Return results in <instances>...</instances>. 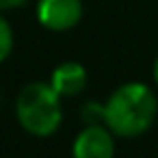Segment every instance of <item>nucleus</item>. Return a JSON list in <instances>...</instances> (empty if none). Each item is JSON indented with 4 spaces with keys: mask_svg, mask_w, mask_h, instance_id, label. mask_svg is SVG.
Here are the masks:
<instances>
[{
    "mask_svg": "<svg viewBox=\"0 0 158 158\" xmlns=\"http://www.w3.org/2000/svg\"><path fill=\"white\" fill-rule=\"evenodd\" d=\"M156 113L158 100L152 87L145 82H126L108 95L104 104V123L113 134L134 139L152 128Z\"/></svg>",
    "mask_w": 158,
    "mask_h": 158,
    "instance_id": "f257e3e1",
    "label": "nucleus"
},
{
    "mask_svg": "<svg viewBox=\"0 0 158 158\" xmlns=\"http://www.w3.org/2000/svg\"><path fill=\"white\" fill-rule=\"evenodd\" d=\"M18 123L33 136H50L63 121L61 95L50 82H28L15 100Z\"/></svg>",
    "mask_w": 158,
    "mask_h": 158,
    "instance_id": "f03ea898",
    "label": "nucleus"
},
{
    "mask_svg": "<svg viewBox=\"0 0 158 158\" xmlns=\"http://www.w3.org/2000/svg\"><path fill=\"white\" fill-rule=\"evenodd\" d=\"M37 22L52 31V33H65L72 31L85 13L82 0H37Z\"/></svg>",
    "mask_w": 158,
    "mask_h": 158,
    "instance_id": "7ed1b4c3",
    "label": "nucleus"
},
{
    "mask_svg": "<svg viewBox=\"0 0 158 158\" xmlns=\"http://www.w3.org/2000/svg\"><path fill=\"white\" fill-rule=\"evenodd\" d=\"M74 158H113L115 156V141L113 132L100 123H89L82 128L72 145Z\"/></svg>",
    "mask_w": 158,
    "mask_h": 158,
    "instance_id": "20e7f679",
    "label": "nucleus"
},
{
    "mask_svg": "<svg viewBox=\"0 0 158 158\" xmlns=\"http://www.w3.org/2000/svg\"><path fill=\"white\" fill-rule=\"evenodd\" d=\"M50 85L56 89L61 98H74L87 87V69L76 61H65L54 67Z\"/></svg>",
    "mask_w": 158,
    "mask_h": 158,
    "instance_id": "39448f33",
    "label": "nucleus"
},
{
    "mask_svg": "<svg viewBox=\"0 0 158 158\" xmlns=\"http://www.w3.org/2000/svg\"><path fill=\"white\" fill-rule=\"evenodd\" d=\"M11 50H13V28L5 20V15H0V63L9 59Z\"/></svg>",
    "mask_w": 158,
    "mask_h": 158,
    "instance_id": "423d86ee",
    "label": "nucleus"
},
{
    "mask_svg": "<svg viewBox=\"0 0 158 158\" xmlns=\"http://www.w3.org/2000/svg\"><path fill=\"white\" fill-rule=\"evenodd\" d=\"M82 119L87 123H100L104 121V104H98V102H87L82 106Z\"/></svg>",
    "mask_w": 158,
    "mask_h": 158,
    "instance_id": "0eeeda50",
    "label": "nucleus"
},
{
    "mask_svg": "<svg viewBox=\"0 0 158 158\" xmlns=\"http://www.w3.org/2000/svg\"><path fill=\"white\" fill-rule=\"evenodd\" d=\"M28 2V0H0V13L2 11H11V9H20Z\"/></svg>",
    "mask_w": 158,
    "mask_h": 158,
    "instance_id": "6e6552de",
    "label": "nucleus"
},
{
    "mask_svg": "<svg viewBox=\"0 0 158 158\" xmlns=\"http://www.w3.org/2000/svg\"><path fill=\"white\" fill-rule=\"evenodd\" d=\"M154 80H156V85H158V56H156V61H154Z\"/></svg>",
    "mask_w": 158,
    "mask_h": 158,
    "instance_id": "1a4fd4ad",
    "label": "nucleus"
}]
</instances>
